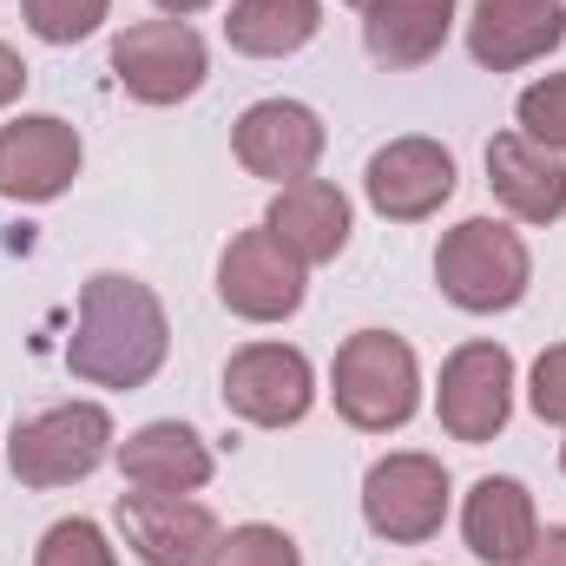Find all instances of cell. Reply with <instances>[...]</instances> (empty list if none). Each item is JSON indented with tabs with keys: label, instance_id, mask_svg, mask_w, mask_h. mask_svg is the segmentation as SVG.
Wrapping results in <instances>:
<instances>
[{
	"label": "cell",
	"instance_id": "1",
	"mask_svg": "<svg viewBox=\"0 0 566 566\" xmlns=\"http://www.w3.org/2000/svg\"><path fill=\"white\" fill-rule=\"evenodd\" d=\"M171 356V316L158 290L126 271L80 283V323L66 336V369L93 389H145Z\"/></svg>",
	"mask_w": 566,
	"mask_h": 566
},
{
	"label": "cell",
	"instance_id": "2",
	"mask_svg": "<svg viewBox=\"0 0 566 566\" xmlns=\"http://www.w3.org/2000/svg\"><path fill=\"white\" fill-rule=\"evenodd\" d=\"M329 396H336V416L349 428H363V434L409 428L416 409H422V363L402 336L356 329L329 363Z\"/></svg>",
	"mask_w": 566,
	"mask_h": 566
},
{
	"label": "cell",
	"instance_id": "3",
	"mask_svg": "<svg viewBox=\"0 0 566 566\" xmlns=\"http://www.w3.org/2000/svg\"><path fill=\"white\" fill-rule=\"evenodd\" d=\"M434 283L454 310L468 316H501L527 296L534 283V258L527 238L501 218H461L454 231H441L434 244Z\"/></svg>",
	"mask_w": 566,
	"mask_h": 566
},
{
	"label": "cell",
	"instance_id": "4",
	"mask_svg": "<svg viewBox=\"0 0 566 566\" xmlns=\"http://www.w3.org/2000/svg\"><path fill=\"white\" fill-rule=\"evenodd\" d=\"M113 461V416L106 402H60V409H40L7 434V468L20 488H73L86 481L93 468Z\"/></svg>",
	"mask_w": 566,
	"mask_h": 566
},
{
	"label": "cell",
	"instance_id": "5",
	"mask_svg": "<svg viewBox=\"0 0 566 566\" xmlns=\"http://www.w3.org/2000/svg\"><path fill=\"white\" fill-rule=\"evenodd\" d=\"M363 521L389 547H422V541H434L441 521H448V468L434 454H422V448L382 454L363 474Z\"/></svg>",
	"mask_w": 566,
	"mask_h": 566
},
{
	"label": "cell",
	"instance_id": "6",
	"mask_svg": "<svg viewBox=\"0 0 566 566\" xmlns=\"http://www.w3.org/2000/svg\"><path fill=\"white\" fill-rule=\"evenodd\" d=\"M205 73H211V53H205L198 27H185V20H139L113 40V80L139 106L191 99L205 86Z\"/></svg>",
	"mask_w": 566,
	"mask_h": 566
},
{
	"label": "cell",
	"instance_id": "7",
	"mask_svg": "<svg viewBox=\"0 0 566 566\" xmlns=\"http://www.w3.org/2000/svg\"><path fill=\"white\" fill-rule=\"evenodd\" d=\"M434 416H441V428L454 441H468V448L494 441L507 428V416H514V356L501 343H461L441 363Z\"/></svg>",
	"mask_w": 566,
	"mask_h": 566
},
{
	"label": "cell",
	"instance_id": "8",
	"mask_svg": "<svg viewBox=\"0 0 566 566\" xmlns=\"http://www.w3.org/2000/svg\"><path fill=\"white\" fill-rule=\"evenodd\" d=\"M316 402V369L290 343H244L224 363V409L251 428H296Z\"/></svg>",
	"mask_w": 566,
	"mask_h": 566
},
{
	"label": "cell",
	"instance_id": "9",
	"mask_svg": "<svg viewBox=\"0 0 566 566\" xmlns=\"http://www.w3.org/2000/svg\"><path fill=\"white\" fill-rule=\"evenodd\" d=\"M310 271L283 251L277 238L258 224V231H238L218 258V303L244 323H283L303 310V290H310Z\"/></svg>",
	"mask_w": 566,
	"mask_h": 566
},
{
	"label": "cell",
	"instance_id": "10",
	"mask_svg": "<svg viewBox=\"0 0 566 566\" xmlns=\"http://www.w3.org/2000/svg\"><path fill=\"white\" fill-rule=\"evenodd\" d=\"M323 119L303 106V99H258V106H244L238 113V126H231V151H238V165L251 171V178H271V185H303L316 165H323Z\"/></svg>",
	"mask_w": 566,
	"mask_h": 566
},
{
	"label": "cell",
	"instance_id": "11",
	"mask_svg": "<svg viewBox=\"0 0 566 566\" xmlns=\"http://www.w3.org/2000/svg\"><path fill=\"white\" fill-rule=\"evenodd\" d=\"M363 191H369V205H376L389 224H422V218H434V211L454 198V151L441 139H422V133L389 139L369 158Z\"/></svg>",
	"mask_w": 566,
	"mask_h": 566
},
{
	"label": "cell",
	"instance_id": "12",
	"mask_svg": "<svg viewBox=\"0 0 566 566\" xmlns=\"http://www.w3.org/2000/svg\"><path fill=\"white\" fill-rule=\"evenodd\" d=\"M119 534L126 547L139 554L145 566H205L211 547H218V514L191 494H151V488H133L119 494Z\"/></svg>",
	"mask_w": 566,
	"mask_h": 566
},
{
	"label": "cell",
	"instance_id": "13",
	"mask_svg": "<svg viewBox=\"0 0 566 566\" xmlns=\"http://www.w3.org/2000/svg\"><path fill=\"white\" fill-rule=\"evenodd\" d=\"M80 178V133L60 113H20L0 126V198L53 205Z\"/></svg>",
	"mask_w": 566,
	"mask_h": 566
},
{
	"label": "cell",
	"instance_id": "14",
	"mask_svg": "<svg viewBox=\"0 0 566 566\" xmlns=\"http://www.w3.org/2000/svg\"><path fill=\"white\" fill-rule=\"evenodd\" d=\"M264 231L277 238L303 271H316V264H336L343 258V244L356 231V211H349V198L329 178H303V185H283L277 198H271Z\"/></svg>",
	"mask_w": 566,
	"mask_h": 566
},
{
	"label": "cell",
	"instance_id": "15",
	"mask_svg": "<svg viewBox=\"0 0 566 566\" xmlns=\"http://www.w3.org/2000/svg\"><path fill=\"white\" fill-rule=\"evenodd\" d=\"M488 191L521 224H560L566 218V158L547 151V145H534L527 133H494L488 139Z\"/></svg>",
	"mask_w": 566,
	"mask_h": 566
},
{
	"label": "cell",
	"instance_id": "16",
	"mask_svg": "<svg viewBox=\"0 0 566 566\" xmlns=\"http://www.w3.org/2000/svg\"><path fill=\"white\" fill-rule=\"evenodd\" d=\"M461 541L481 566H521L527 547L541 541V514L534 494L514 474H481L461 501Z\"/></svg>",
	"mask_w": 566,
	"mask_h": 566
},
{
	"label": "cell",
	"instance_id": "17",
	"mask_svg": "<svg viewBox=\"0 0 566 566\" xmlns=\"http://www.w3.org/2000/svg\"><path fill=\"white\" fill-rule=\"evenodd\" d=\"M126 488H151V494H198L218 461H211V441L191 422H145L133 428L119 448H113Z\"/></svg>",
	"mask_w": 566,
	"mask_h": 566
},
{
	"label": "cell",
	"instance_id": "18",
	"mask_svg": "<svg viewBox=\"0 0 566 566\" xmlns=\"http://www.w3.org/2000/svg\"><path fill=\"white\" fill-rule=\"evenodd\" d=\"M454 33V0H363V46L389 73L428 66Z\"/></svg>",
	"mask_w": 566,
	"mask_h": 566
},
{
	"label": "cell",
	"instance_id": "19",
	"mask_svg": "<svg viewBox=\"0 0 566 566\" xmlns=\"http://www.w3.org/2000/svg\"><path fill=\"white\" fill-rule=\"evenodd\" d=\"M560 40H566L560 0H547V7H474V20H468V53L488 73H521V66L547 60Z\"/></svg>",
	"mask_w": 566,
	"mask_h": 566
},
{
	"label": "cell",
	"instance_id": "20",
	"mask_svg": "<svg viewBox=\"0 0 566 566\" xmlns=\"http://www.w3.org/2000/svg\"><path fill=\"white\" fill-rule=\"evenodd\" d=\"M323 27V0H231L224 13V40L244 60H290L316 40Z\"/></svg>",
	"mask_w": 566,
	"mask_h": 566
},
{
	"label": "cell",
	"instance_id": "21",
	"mask_svg": "<svg viewBox=\"0 0 566 566\" xmlns=\"http://www.w3.org/2000/svg\"><path fill=\"white\" fill-rule=\"evenodd\" d=\"M20 13L46 46H73V40H93L106 27L113 0H20Z\"/></svg>",
	"mask_w": 566,
	"mask_h": 566
},
{
	"label": "cell",
	"instance_id": "22",
	"mask_svg": "<svg viewBox=\"0 0 566 566\" xmlns=\"http://www.w3.org/2000/svg\"><path fill=\"white\" fill-rule=\"evenodd\" d=\"M33 566H119V547L99 521H53L33 547Z\"/></svg>",
	"mask_w": 566,
	"mask_h": 566
},
{
	"label": "cell",
	"instance_id": "23",
	"mask_svg": "<svg viewBox=\"0 0 566 566\" xmlns=\"http://www.w3.org/2000/svg\"><path fill=\"white\" fill-rule=\"evenodd\" d=\"M205 566H303V554H296V541H290L283 527H271V521H244V527L218 534V547H211Z\"/></svg>",
	"mask_w": 566,
	"mask_h": 566
},
{
	"label": "cell",
	"instance_id": "24",
	"mask_svg": "<svg viewBox=\"0 0 566 566\" xmlns=\"http://www.w3.org/2000/svg\"><path fill=\"white\" fill-rule=\"evenodd\" d=\"M514 119H521V133H527L534 145H547V151H560V158H566V73L534 80V86L521 93Z\"/></svg>",
	"mask_w": 566,
	"mask_h": 566
},
{
	"label": "cell",
	"instance_id": "25",
	"mask_svg": "<svg viewBox=\"0 0 566 566\" xmlns=\"http://www.w3.org/2000/svg\"><path fill=\"white\" fill-rule=\"evenodd\" d=\"M527 409H534L541 422L566 428V343L541 349V363H534V376H527Z\"/></svg>",
	"mask_w": 566,
	"mask_h": 566
},
{
	"label": "cell",
	"instance_id": "26",
	"mask_svg": "<svg viewBox=\"0 0 566 566\" xmlns=\"http://www.w3.org/2000/svg\"><path fill=\"white\" fill-rule=\"evenodd\" d=\"M20 93H27V60H20V53L0 40V106H13Z\"/></svg>",
	"mask_w": 566,
	"mask_h": 566
},
{
	"label": "cell",
	"instance_id": "27",
	"mask_svg": "<svg viewBox=\"0 0 566 566\" xmlns=\"http://www.w3.org/2000/svg\"><path fill=\"white\" fill-rule=\"evenodd\" d=\"M521 566H566V527H547V534L527 547V560Z\"/></svg>",
	"mask_w": 566,
	"mask_h": 566
},
{
	"label": "cell",
	"instance_id": "28",
	"mask_svg": "<svg viewBox=\"0 0 566 566\" xmlns=\"http://www.w3.org/2000/svg\"><path fill=\"white\" fill-rule=\"evenodd\" d=\"M151 7H158L165 20H191V13H205L211 0H151Z\"/></svg>",
	"mask_w": 566,
	"mask_h": 566
},
{
	"label": "cell",
	"instance_id": "29",
	"mask_svg": "<svg viewBox=\"0 0 566 566\" xmlns=\"http://www.w3.org/2000/svg\"><path fill=\"white\" fill-rule=\"evenodd\" d=\"M481 7H547V0H481Z\"/></svg>",
	"mask_w": 566,
	"mask_h": 566
},
{
	"label": "cell",
	"instance_id": "30",
	"mask_svg": "<svg viewBox=\"0 0 566 566\" xmlns=\"http://www.w3.org/2000/svg\"><path fill=\"white\" fill-rule=\"evenodd\" d=\"M560 468H566V441H560Z\"/></svg>",
	"mask_w": 566,
	"mask_h": 566
},
{
	"label": "cell",
	"instance_id": "31",
	"mask_svg": "<svg viewBox=\"0 0 566 566\" xmlns=\"http://www.w3.org/2000/svg\"><path fill=\"white\" fill-rule=\"evenodd\" d=\"M349 7H363V0H349Z\"/></svg>",
	"mask_w": 566,
	"mask_h": 566
}]
</instances>
